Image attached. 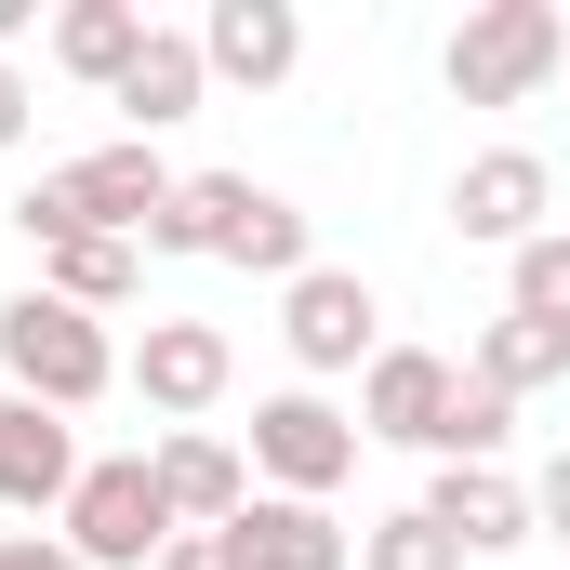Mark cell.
<instances>
[{
    "instance_id": "7402d4cb",
    "label": "cell",
    "mask_w": 570,
    "mask_h": 570,
    "mask_svg": "<svg viewBox=\"0 0 570 570\" xmlns=\"http://www.w3.org/2000/svg\"><path fill=\"white\" fill-rule=\"evenodd\" d=\"M504 438H518V399H491V385L464 372V399H451V425H438V464H504Z\"/></svg>"
},
{
    "instance_id": "44dd1931",
    "label": "cell",
    "mask_w": 570,
    "mask_h": 570,
    "mask_svg": "<svg viewBox=\"0 0 570 570\" xmlns=\"http://www.w3.org/2000/svg\"><path fill=\"white\" fill-rule=\"evenodd\" d=\"M358 570H464V544L438 531L425 504H399V518H372V531H358Z\"/></svg>"
},
{
    "instance_id": "d4e9b609",
    "label": "cell",
    "mask_w": 570,
    "mask_h": 570,
    "mask_svg": "<svg viewBox=\"0 0 570 570\" xmlns=\"http://www.w3.org/2000/svg\"><path fill=\"white\" fill-rule=\"evenodd\" d=\"M531 531H558V544H570V451L531 478Z\"/></svg>"
},
{
    "instance_id": "83f0119b",
    "label": "cell",
    "mask_w": 570,
    "mask_h": 570,
    "mask_svg": "<svg viewBox=\"0 0 570 570\" xmlns=\"http://www.w3.org/2000/svg\"><path fill=\"white\" fill-rule=\"evenodd\" d=\"M0 412H13V372H0Z\"/></svg>"
},
{
    "instance_id": "9a60e30c",
    "label": "cell",
    "mask_w": 570,
    "mask_h": 570,
    "mask_svg": "<svg viewBox=\"0 0 570 570\" xmlns=\"http://www.w3.org/2000/svg\"><path fill=\"white\" fill-rule=\"evenodd\" d=\"M226 544H239V570H358V531L332 504H292V491H253Z\"/></svg>"
},
{
    "instance_id": "4316f807",
    "label": "cell",
    "mask_w": 570,
    "mask_h": 570,
    "mask_svg": "<svg viewBox=\"0 0 570 570\" xmlns=\"http://www.w3.org/2000/svg\"><path fill=\"white\" fill-rule=\"evenodd\" d=\"M27 27H40V0H0V53H13V40H27Z\"/></svg>"
},
{
    "instance_id": "8992f818",
    "label": "cell",
    "mask_w": 570,
    "mask_h": 570,
    "mask_svg": "<svg viewBox=\"0 0 570 570\" xmlns=\"http://www.w3.org/2000/svg\"><path fill=\"white\" fill-rule=\"evenodd\" d=\"M253 478H266V491H292V504H332V491L358 478V412H332L318 385L253 399Z\"/></svg>"
},
{
    "instance_id": "d6986e66",
    "label": "cell",
    "mask_w": 570,
    "mask_h": 570,
    "mask_svg": "<svg viewBox=\"0 0 570 570\" xmlns=\"http://www.w3.org/2000/svg\"><path fill=\"white\" fill-rule=\"evenodd\" d=\"M464 372H478L491 399H544V385H570V332H544V318H518V305H504V318L478 332V358H464Z\"/></svg>"
},
{
    "instance_id": "484cf974",
    "label": "cell",
    "mask_w": 570,
    "mask_h": 570,
    "mask_svg": "<svg viewBox=\"0 0 570 570\" xmlns=\"http://www.w3.org/2000/svg\"><path fill=\"white\" fill-rule=\"evenodd\" d=\"M0 570H80V558H67L53 531H0Z\"/></svg>"
},
{
    "instance_id": "2e32d148",
    "label": "cell",
    "mask_w": 570,
    "mask_h": 570,
    "mask_svg": "<svg viewBox=\"0 0 570 570\" xmlns=\"http://www.w3.org/2000/svg\"><path fill=\"white\" fill-rule=\"evenodd\" d=\"M107 107L134 120V146H159V134H173V120H199V107H213V67H199V27H146L134 80H120Z\"/></svg>"
},
{
    "instance_id": "9c48e42d",
    "label": "cell",
    "mask_w": 570,
    "mask_h": 570,
    "mask_svg": "<svg viewBox=\"0 0 570 570\" xmlns=\"http://www.w3.org/2000/svg\"><path fill=\"white\" fill-rule=\"evenodd\" d=\"M544 213H558V173H544L531 146H478V159L451 173V226H464L478 253H531Z\"/></svg>"
},
{
    "instance_id": "3957f363",
    "label": "cell",
    "mask_w": 570,
    "mask_h": 570,
    "mask_svg": "<svg viewBox=\"0 0 570 570\" xmlns=\"http://www.w3.org/2000/svg\"><path fill=\"white\" fill-rule=\"evenodd\" d=\"M438 80H451V107H531L544 80H570V13L558 0H478L451 27Z\"/></svg>"
},
{
    "instance_id": "7c38bea8",
    "label": "cell",
    "mask_w": 570,
    "mask_h": 570,
    "mask_svg": "<svg viewBox=\"0 0 570 570\" xmlns=\"http://www.w3.org/2000/svg\"><path fill=\"white\" fill-rule=\"evenodd\" d=\"M80 425L67 412H40V399H13L0 412V518H67V491H80Z\"/></svg>"
},
{
    "instance_id": "52a82bcc",
    "label": "cell",
    "mask_w": 570,
    "mask_h": 570,
    "mask_svg": "<svg viewBox=\"0 0 570 570\" xmlns=\"http://www.w3.org/2000/svg\"><path fill=\"white\" fill-rule=\"evenodd\" d=\"M279 345H292L305 385H318V372H372V358H385V305H372V279H358V266H305V279L279 292Z\"/></svg>"
},
{
    "instance_id": "e0dca14e",
    "label": "cell",
    "mask_w": 570,
    "mask_h": 570,
    "mask_svg": "<svg viewBox=\"0 0 570 570\" xmlns=\"http://www.w3.org/2000/svg\"><path fill=\"white\" fill-rule=\"evenodd\" d=\"M134 53H146V0H67V13H53V67H67V80L120 94Z\"/></svg>"
},
{
    "instance_id": "ba28073f",
    "label": "cell",
    "mask_w": 570,
    "mask_h": 570,
    "mask_svg": "<svg viewBox=\"0 0 570 570\" xmlns=\"http://www.w3.org/2000/svg\"><path fill=\"white\" fill-rule=\"evenodd\" d=\"M120 385H134L159 425H199V412L239 385V345H226L213 318H146V345L120 358Z\"/></svg>"
},
{
    "instance_id": "603a6c76",
    "label": "cell",
    "mask_w": 570,
    "mask_h": 570,
    "mask_svg": "<svg viewBox=\"0 0 570 570\" xmlns=\"http://www.w3.org/2000/svg\"><path fill=\"white\" fill-rule=\"evenodd\" d=\"M27 120H40V80H27V67H13V53H0V159H13V146H27Z\"/></svg>"
},
{
    "instance_id": "5bb4252c",
    "label": "cell",
    "mask_w": 570,
    "mask_h": 570,
    "mask_svg": "<svg viewBox=\"0 0 570 570\" xmlns=\"http://www.w3.org/2000/svg\"><path fill=\"white\" fill-rule=\"evenodd\" d=\"M425 518L464 558H518V544H531V478H504V464H438Z\"/></svg>"
},
{
    "instance_id": "4fadbf2b",
    "label": "cell",
    "mask_w": 570,
    "mask_h": 570,
    "mask_svg": "<svg viewBox=\"0 0 570 570\" xmlns=\"http://www.w3.org/2000/svg\"><path fill=\"white\" fill-rule=\"evenodd\" d=\"M199 67L239 80V94H279L292 67H305V13L292 0H213L199 13Z\"/></svg>"
},
{
    "instance_id": "277c9868",
    "label": "cell",
    "mask_w": 570,
    "mask_h": 570,
    "mask_svg": "<svg viewBox=\"0 0 570 570\" xmlns=\"http://www.w3.org/2000/svg\"><path fill=\"white\" fill-rule=\"evenodd\" d=\"M0 372H13V399H40V412H94L107 385H120V345H107V318H80V305H53V292L27 279L0 305Z\"/></svg>"
},
{
    "instance_id": "30bf717a",
    "label": "cell",
    "mask_w": 570,
    "mask_h": 570,
    "mask_svg": "<svg viewBox=\"0 0 570 570\" xmlns=\"http://www.w3.org/2000/svg\"><path fill=\"white\" fill-rule=\"evenodd\" d=\"M451 399H464V372H451L438 345H385V358L358 372V438H385V451H438Z\"/></svg>"
},
{
    "instance_id": "cb8c5ba5",
    "label": "cell",
    "mask_w": 570,
    "mask_h": 570,
    "mask_svg": "<svg viewBox=\"0 0 570 570\" xmlns=\"http://www.w3.org/2000/svg\"><path fill=\"white\" fill-rule=\"evenodd\" d=\"M159 570H239V544H226V531H173V544H159Z\"/></svg>"
},
{
    "instance_id": "ffe728a7",
    "label": "cell",
    "mask_w": 570,
    "mask_h": 570,
    "mask_svg": "<svg viewBox=\"0 0 570 570\" xmlns=\"http://www.w3.org/2000/svg\"><path fill=\"white\" fill-rule=\"evenodd\" d=\"M504 305L544 318V332H570V226H544L531 253H504Z\"/></svg>"
},
{
    "instance_id": "6da1fadb",
    "label": "cell",
    "mask_w": 570,
    "mask_h": 570,
    "mask_svg": "<svg viewBox=\"0 0 570 570\" xmlns=\"http://www.w3.org/2000/svg\"><path fill=\"white\" fill-rule=\"evenodd\" d=\"M173 186H186V173H173L159 146L120 134V146H80V159H53V173L13 199V226H27V253H53V239H134V253H146V226L173 213Z\"/></svg>"
},
{
    "instance_id": "5b68a950",
    "label": "cell",
    "mask_w": 570,
    "mask_h": 570,
    "mask_svg": "<svg viewBox=\"0 0 570 570\" xmlns=\"http://www.w3.org/2000/svg\"><path fill=\"white\" fill-rule=\"evenodd\" d=\"M53 544H67L80 570H159V544H173L159 464H146V451H107V464H80V491H67V518H53Z\"/></svg>"
},
{
    "instance_id": "ac0fdd59",
    "label": "cell",
    "mask_w": 570,
    "mask_h": 570,
    "mask_svg": "<svg viewBox=\"0 0 570 570\" xmlns=\"http://www.w3.org/2000/svg\"><path fill=\"white\" fill-rule=\"evenodd\" d=\"M40 292L80 305V318H120V305L146 292V253L134 239H53V253H40Z\"/></svg>"
},
{
    "instance_id": "7a4b0ae2",
    "label": "cell",
    "mask_w": 570,
    "mask_h": 570,
    "mask_svg": "<svg viewBox=\"0 0 570 570\" xmlns=\"http://www.w3.org/2000/svg\"><path fill=\"white\" fill-rule=\"evenodd\" d=\"M146 253H213V266H253V279H305L318 253H305V213H292L279 186H253V173H186L173 186V213L146 226Z\"/></svg>"
},
{
    "instance_id": "8fae6325",
    "label": "cell",
    "mask_w": 570,
    "mask_h": 570,
    "mask_svg": "<svg viewBox=\"0 0 570 570\" xmlns=\"http://www.w3.org/2000/svg\"><path fill=\"white\" fill-rule=\"evenodd\" d=\"M146 464H159V504H173V531H239V504H253V451H239V438L173 425Z\"/></svg>"
}]
</instances>
